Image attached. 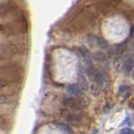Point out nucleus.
I'll return each instance as SVG.
<instances>
[{"label": "nucleus", "instance_id": "obj_6", "mask_svg": "<svg viewBox=\"0 0 134 134\" xmlns=\"http://www.w3.org/2000/svg\"><path fill=\"white\" fill-rule=\"evenodd\" d=\"M82 89L80 88L79 85L77 84H73V85H69L67 87L68 93H70L71 95H74V96H81L82 95Z\"/></svg>", "mask_w": 134, "mask_h": 134}, {"label": "nucleus", "instance_id": "obj_10", "mask_svg": "<svg viewBox=\"0 0 134 134\" xmlns=\"http://www.w3.org/2000/svg\"><path fill=\"white\" fill-rule=\"evenodd\" d=\"M94 57L96 60H100V62H107V58H106L105 54H103V52H96Z\"/></svg>", "mask_w": 134, "mask_h": 134}, {"label": "nucleus", "instance_id": "obj_3", "mask_svg": "<svg viewBox=\"0 0 134 134\" xmlns=\"http://www.w3.org/2000/svg\"><path fill=\"white\" fill-rule=\"evenodd\" d=\"M64 105L65 107L69 109V111H81V102L79 100H77L76 98H66L64 101Z\"/></svg>", "mask_w": 134, "mask_h": 134}, {"label": "nucleus", "instance_id": "obj_4", "mask_svg": "<svg viewBox=\"0 0 134 134\" xmlns=\"http://www.w3.org/2000/svg\"><path fill=\"white\" fill-rule=\"evenodd\" d=\"M89 41L91 42V44H96L97 47H99L102 49H108L109 48V44L104 38H102L100 36L97 35H90L89 37Z\"/></svg>", "mask_w": 134, "mask_h": 134}, {"label": "nucleus", "instance_id": "obj_2", "mask_svg": "<svg viewBox=\"0 0 134 134\" xmlns=\"http://www.w3.org/2000/svg\"><path fill=\"white\" fill-rule=\"evenodd\" d=\"M63 115L65 117V119L72 125L75 126H81L82 124V118L80 117V115L72 112V111H63Z\"/></svg>", "mask_w": 134, "mask_h": 134}, {"label": "nucleus", "instance_id": "obj_9", "mask_svg": "<svg viewBox=\"0 0 134 134\" xmlns=\"http://www.w3.org/2000/svg\"><path fill=\"white\" fill-rule=\"evenodd\" d=\"M54 124H55V126L59 128L60 131H63L65 134H72V129H71V127L69 125L64 124L62 122H55Z\"/></svg>", "mask_w": 134, "mask_h": 134}, {"label": "nucleus", "instance_id": "obj_7", "mask_svg": "<svg viewBox=\"0 0 134 134\" xmlns=\"http://www.w3.org/2000/svg\"><path fill=\"white\" fill-rule=\"evenodd\" d=\"M132 69H133V58H132V55H130L123 64V71H124V73L129 74L132 71Z\"/></svg>", "mask_w": 134, "mask_h": 134}, {"label": "nucleus", "instance_id": "obj_12", "mask_svg": "<svg viewBox=\"0 0 134 134\" xmlns=\"http://www.w3.org/2000/svg\"><path fill=\"white\" fill-rule=\"evenodd\" d=\"M5 102H6V98L3 97V96H0V104L1 103H5Z\"/></svg>", "mask_w": 134, "mask_h": 134}, {"label": "nucleus", "instance_id": "obj_1", "mask_svg": "<svg viewBox=\"0 0 134 134\" xmlns=\"http://www.w3.org/2000/svg\"><path fill=\"white\" fill-rule=\"evenodd\" d=\"M89 77L94 81L97 86H100V87L102 88L103 90H105V91L108 90L109 85H110V82H109V79H108L107 75L105 74L104 72L95 70L94 72L92 73V75L89 76Z\"/></svg>", "mask_w": 134, "mask_h": 134}, {"label": "nucleus", "instance_id": "obj_11", "mask_svg": "<svg viewBox=\"0 0 134 134\" xmlns=\"http://www.w3.org/2000/svg\"><path fill=\"white\" fill-rule=\"evenodd\" d=\"M119 134H133V130L130 128H124L119 132Z\"/></svg>", "mask_w": 134, "mask_h": 134}, {"label": "nucleus", "instance_id": "obj_8", "mask_svg": "<svg viewBox=\"0 0 134 134\" xmlns=\"http://www.w3.org/2000/svg\"><path fill=\"white\" fill-rule=\"evenodd\" d=\"M119 94L123 97V98H128L130 94H131V89L128 85H121L119 87Z\"/></svg>", "mask_w": 134, "mask_h": 134}, {"label": "nucleus", "instance_id": "obj_5", "mask_svg": "<svg viewBox=\"0 0 134 134\" xmlns=\"http://www.w3.org/2000/svg\"><path fill=\"white\" fill-rule=\"evenodd\" d=\"M12 9V4L10 2H3L0 4V16H5Z\"/></svg>", "mask_w": 134, "mask_h": 134}, {"label": "nucleus", "instance_id": "obj_13", "mask_svg": "<svg viewBox=\"0 0 134 134\" xmlns=\"http://www.w3.org/2000/svg\"><path fill=\"white\" fill-rule=\"evenodd\" d=\"M1 30H2V25L0 24V31H1Z\"/></svg>", "mask_w": 134, "mask_h": 134}]
</instances>
